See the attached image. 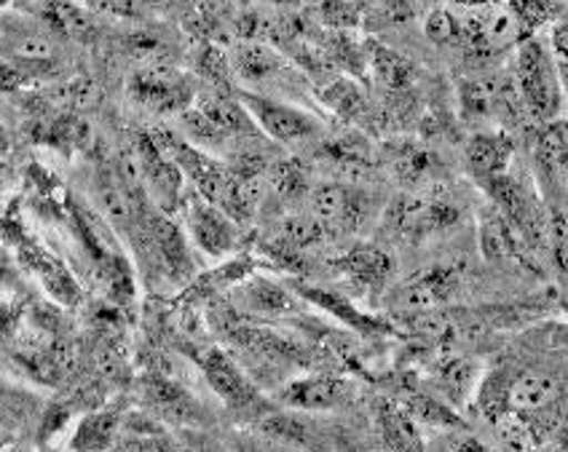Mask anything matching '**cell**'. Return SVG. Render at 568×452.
Returning <instances> with one entry per match:
<instances>
[{
	"instance_id": "6da1fadb",
	"label": "cell",
	"mask_w": 568,
	"mask_h": 452,
	"mask_svg": "<svg viewBox=\"0 0 568 452\" xmlns=\"http://www.w3.org/2000/svg\"><path fill=\"white\" fill-rule=\"evenodd\" d=\"M564 393V380L558 372L528 367L507 380H494L480 393V402L490 418L501 412H518V415H534L550 407Z\"/></svg>"
},
{
	"instance_id": "7a4b0ae2",
	"label": "cell",
	"mask_w": 568,
	"mask_h": 452,
	"mask_svg": "<svg viewBox=\"0 0 568 452\" xmlns=\"http://www.w3.org/2000/svg\"><path fill=\"white\" fill-rule=\"evenodd\" d=\"M518 86L520 102L528 113L539 121L558 119L560 102H564V89L558 81V68H555V54L547 51L541 41H526L518 51Z\"/></svg>"
},
{
	"instance_id": "3957f363",
	"label": "cell",
	"mask_w": 568,
	"mask_h": 452,
	"mask_svg": "<svg viewBox=\"0 0 568 452\" xmlns=\"http://www.w3.org/2000/svg\"><path fill=\"white\" fill-rule=\"evenodd\" d=\"M244 110L250 113L253 124H257L271 140L282 145H295V142L312 140L320 134V124L306 113V110L287 105V102L268 100V96L242 94L239 96Z\"/></svg>"
},
{
	"instance_id": "277c9868",
	"label": "cell",
	"mask_w": 568,
	"mask_h": 452,
	"mask_svg": "<svg viewBox=\"0 0 568 452\" xmlns=\"http://www.w3.org/2000/svg\"><path fill=\"white\" fill-rule=\"evenodd\" d=\"M456 284L458 279L454 270L435 268L397 287L386 300V306L403 319H413V316H422L426 311H440L443 302H448L450 295L456 292Z\"/></svg>"
},
{
	"instance_id": "5b68a950",
	"label": "cell",
	"mask_w": 568,
	"mask_h": 452,
	"mask_svg": "<svg viewBox=\"0 0 568 452\" xmlns=\"http://www.w3.org/2000/svg\"><path fill=\"white\" fill-rule=\"evenodd\" d=\"M185 215H189V230L193 244L204 249L206 255L223 257L236 247V225L221 206L206 202L202 196H191L185 202Z\"/></svg>"
},
{
	"instance_id": "8992f818",
	"label": "cell",
	"mask_w": 568,
	"mask_h": 452,
	"mask_svg": "<svg viewBox=\"0 0 568 452\" xmlns=\"http://www.w3.org/2000/svg\"><path fill=\"white\" fill-rule=\"evenodd\" d=\"M312 209L325 230H354L367 212V196L352 185L325 183L314 191Z\"/></svg>"
},
{
	"instance_id": "52a82bcc",
	"label": "cell",
	"mask_w": 568,
	"mask_h": 452,
	"mask_svg": "<svg viewBox=\"0 0 568 452\" xmlns=\"http://www.w3.org/2000/svg\"><path fill=\"white\" fill-rule=\"evenodd\" d=\"M132 96L159 113L189 107L191 86L174 70H142L132 79Z\"/></svg>"
},
{
	"instance_id": "ba28073f",
	"label": "cell",
	"mask_w": 568,
	"mask_h": 452,
	"mask_svg": "<svg viewBox=\"0 0 568 452\" xmlns=\"http://www.w3.org/2000/svg\"><path fill=\"white\" fill-rule=\"evenodd\" d=\"M202 370L217 397H221L229 407H234V410H247V407L261 404L255 386L250 383L234 361L225 357L223 351H217V348L215 351L204 353Z\"/></svg>"
},
{
	"instance_id": "9c48e42d",
	"label": "cell",
	"mask_w": 568,
	"mask_h": 452,
	"mask_svg": "<svg viewBox=\"0 0 568 452\" xmlns=\"http://www.w3.org/2000/svg\"><path fill=\"white\" fill-rule=\"evenodd\" d=\"M346 397V386L335 378H308L284 389V402L298 410H331Z\"/></svg>"
},
{
	"instance_id": "30bf717a",
	"label": "cell",
	"mask_w": 568,
	"mask_h": 452,
	"mask_svg": "<svg viewBox=\"0 0 568 452\" xmlns=\"http://www.w3.org/2000/svg\"><path fill=\"white\" fill-rule=\"evenodd\" d=\"M469 164L480 177H496V174H505L509 166V156H513V142L505 134H480L469 142Z\"/></svg>"
},
{
	"instance_id": "8fae6325",
	"label": "cell",
	"mask_w": 568,
	"mask_h": 452,
	"mask_svg": "<svg viewBox=\"0 0 568 452\" xmlns=\"http://www.w3.org/2000/svg\"><path fill=\"white\" fill-rule=\"evenodd\" d=\"M480 244L486 251L488 260L501 263V260H515L520 255V242L518 230L501 212L483 217L480 223Z\"/></svg>"
},
{
	"instance_id": "7c38bea8",
	"label": "cell",
	"mask_w": 568,
	"mask_h": 452,
	"mask_svg": "<svg viewBox=\"0 0 568 452\" xmlns=\"http://www.w3.org/2000/svg\"><path fill=\"white\" fill-rule=\"evenodd\" d=\"M121 415L113 410H102L87 415L73 436L75 450H108L119 439Z\"/></svg>"
},
{
	"instance_id": "4fadbf2b",
	"label": "cell",
	"mask_w": 568,
	"mask_h": 452,
	"mask_svg": "<svg viewBox=\"0 0 568 452\" xmlns=\"http://www.w3.org/2000/svg\"><path fill=\"white\" fill-rule=\"evenodd\" d=\"M38 410L41 404L32 393L0 386V436L19 434L38 415Z\"/></svg>"
},
{
	"instance_id": "5bb4252c",
	"label": "cell",
	"mask_w": 568,
	"mask_h": 452,
	"mask_svg": "<svg viewBox=\"0 0 568 452\" xmlns=\"http://www.w3.org/2000/svg\"><path fill=\"white\" fill-rule=\"evenodd\" d=\"M338 266L344 268L354 281L384 284L386 276L392 274V257L381 249L357 247V249L348 251Z\"/></svg>"
},
{
	"instance_id": "9a60e30c",
	"label": "cell",
	"mask_w": 568,
	"mask_h": 452,
	"mask_svg": "<svg viewBox=\"0 0 568 452\" xmlns=\"http://www.w3.org/2000/svg\"><path fill=\"white\" fill-rule=\"evenodd\" d=\"M3 49L24 62H43L54 56V43H51L47 32L38 28L9 30L3 38Z\"/></svg>"
},
{
	"instance_id": "2e32d148",
	"label": "cell",
	"mask_w": 568,
	"mask_h": 452,
	"mask_svg": "<svg viewBox=\"0 0 568 452\" xmlns=\"http://www.w3.org/2000/svg\"><path fill=\"white\" fill-rule=\"evenodd\" d=\"M537 158L550 177L564 179L566 170V124L564 121H547L545 132L539 134Z\"/></svg>"
},
{
	"instance_id": "e0dca14e",
	"label": "cell",
	"mask_w": 568,
	"mask_h": 452,
	"mask_svg": "<svg viewBox=\"0 0 568 452\" xmlns=\"http://www.w3.org/2000/svg\"><path fill=\"white\" fill-rule=\"evenodd\" d=\"M280 68V56L261 43H244L236 51V70L244 79H268Z\"/></svg>"
},
{
	"instance_id": "ac0fdd59",
	"label": "cell",
	"mask_w": 568,
	"mask_h": 452,
	"mask_svg": "<svg viewBox=\"0 0 568 452\" xmlns=\"http://www.w3.org/2000/svg\"><path fill=\"white\" fill-rule=\"evenodd\" d=\"M373 70H376L378 81L389 89H405L413 79L410 62L384 47L373 49Z\"/></svg>"
},
{
	"instance_id": "d6986e66",
	"label": "cell",
	"mask_w": 568,
	"mask_h": 452,
	"mask_svg": "<svg viewBox=\"0 0 568 452\" xmlns=\"http://www.w3.org/2000/svg\"><path fill=\"white\" fill-rule=\"evenodd\" d=\"M325 236V228L316 223L314 215H290L282 219V228H280V238L284 244L295 249H308L316 247Z\"/></svg>"
},
{
	"instance_id": "ffe728a7",
	"label": "cell",
	"mask_w": 568,
	"mask_h": 452,
	"mask_svg": "<svg viewBox=\"0 0 568 452\" xmlns=\"http://www.w3.org/2000/svg\"><path fill=\"white\" fill-rule=\"evenodd\" d=\"M261 431L271 439H282V442H293V444H306L312 431L306 429V423L298 421L295 415H266L261 421Z\"/></svg>"
},
{
	"instance_id": "44dd1931",
	"label": "cell",
	"mask_w": 568,
	"mask_h": 452,
	"mask_svg": "<svg viewBox=\"0 0 568 452\" xmlns=\"http://www.w3.org/2000/svg\"><path fill=\"white\" fill-rule=\"evenodd\" d=\"M381 421H384V436L392 448H413V444H418L416 429H413V421L405 412L386 410Z\"/></svg>"
},
{
	"instance_id": "7402d4cb",
	"label": "cell",
	"mask_w": 568,
	"mask_h": 452,
	"mask_svg": "<svg viewBox=\"0 0 568 452\" xmlns=\"http://www.w3.org/2000/svg\"><path fill=\"white\" fill-rule=\"evenodd\" d=\"M308 174L303 172L298 161H287V164L276 166L274 174V187L282 193V196H301L306 191Z\"/></svg>"
},
{
	"instance_id": "603a6c76",
	"label": "cell",
	"mask_w": 568,
	"mask_h": 452,
	"mask_svg": "<svg viewBox=\"0 0 568 452\" xmlns=\"http://www.w3.org/2000/svg\"><path fill=\"white\" fill-rule=\"evenodd\" d=\"M426 35H429L435 43L458 41V28H456L454 11H445V9L432 11L429 19H426Z\"/></svg>"
},
{
	"instance_id": "cb8c5ba5",
	"label": "cell",
	"mask_w": 568,
	"mask_h": 452,
	"mask_svg": "<svg viewBox=\"0 0 568 452\" xmlns=\"http://www.w3.org/2000/svg\"><path fill=\"white\" fill-rule=\"evenodd\" d=\"M325 100L331 102L333 110H338V113H344V115L354 113V110L359 107V102H363V100H359L357 89H354L352 83H346V81H335L333 86L327 89Z\"/></svg>"
},
{
	"instance_id": "d4e9b609",
	"label": "cell",
	"mask_w": 568,
	"mask_h": 452,
	"mask_svg": "<svg viewBox=\"0 0 568 452\" xmlns=\"http://www.w3.org/2000/svg\"><path fill=\"white\" fill-rule=\"evenodd\" d=\"M250 302L257 308V311H287L290 308V300L287 295L282 292L280 287H271V284H261V287L253 289V297H250Z\"/></svg>"
},
{
	"instance_id": "484cf974",
	"label": "cell",
	"mask_w": 568,
	"mask_h": 452,
	"mask_svg": "<svg viewBox=\"0 0 568 452\" xmlns=\"http://www.w3.org/2000/svg\"><path fill=\"white\" fill-rule=\"evenodd\" d=\"M322 11H325L327 22L338 30H348L359 22L357 11L348 3H344V0H325V3H322Z\"/></svg>"
},
{
	"instance_id": "4316f807",
	"label": "cell",
	"mask_w": 568,
	"mask_h": 452,
	"mask_svg": "<svg viewBox=\"0 0 568 452\" xmlns=\"http://www.w3.org/2000/svg\"><path fill=\"white\" fill-rule=\"evenodd\" d=\"M552 54L560 56V62L566 60V28L564 22L552 30Z\"/></svg>"
},
{
	"instance_id": "83f0119b",
	"label": "cell",
	"mask_w": 568,
	"mask_h": 452,
	"mask_svg": "<svg viewBox=\"0 0 568 452\" xmlns=\"http://www.w3.org/2000/svg\"><path fill=\"white\" fill-rule=\"evenodd\" d=\"M263 3H268V6H293V3H298V0H263Z\"/></svg>"
}]
</instances>
